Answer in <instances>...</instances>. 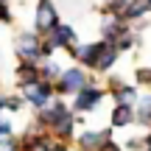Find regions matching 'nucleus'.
<instances>
[{
	"mask_svg": "<svg viewBox=\"0 0 151 151\" xmlns=\"http://www.w3.org/2000/svg\"><path fill=\"white\" fill-rule=\"evenodd\" d=\"M17 53L22 56V59H37L39 53H42V48H39V39L34 37V34H20L17 37Z\"/></svg>",
	"mask_w": 151,
	"mask_h": 151,
	"instance_id": "1",
	"label": "nucleus"
},
{
	"mask_svg": "<svg viewBox=\"0 0 151 151\" xmlns=\"http://www.w3.org/2000/svg\"><path fill=\"white\" fill-rule=\"evenodd\" d=\"M25 98L31 104H37V106H45L50 98V87L48 81H31V84H25Z\"/></svg>",
	"mask_w": 151,
	"mask_h": 151,
	"instance_id": "2",
	"label": "nucleus"
},
{
	"mask_svg": "<svg viewBox=\"0 0 151 151\" xmlns=\"http://www.w3.org/2000/svg\"><path fill=\"white\" fill-rule=\"evenodd\" d=\"M37 28L39 31H53L56 28V11L48 0H42L39 9H37Z\"/></svg>",
	"mask_w": 151,
	"mask_h": 151,
	"instance_id": "3",
	"label": "nucleus"
},
{
	"mask_svg": "<svg viewBox=\"0 0 151 151\" xmlns=\"http://www.w3.org/2000/svg\"><path fill=\"white\" fill-rule=\"evenodd\" d=\"M73 28H67V25H56L53 31H50V42L42 48V53H50V48H56V45H70L73 42Z\"/></svg>",
	"mask_w": 151,
	"mask_h": 151,
	"instance_id": "4",
	"label": "nucleus"
},
{
	"mask_svg": "<svg viewBox=\"0 0 151 151\" xmlns=\"http://www.w3.org/2000/svg\"><path fill=\"white\" fill-rule=\"evenodd\" d=\"M84 87V73L81 70H67V73H62V90H81Z\"/></svg>",
	"mask_w": 151,
	"mask_h": 151,
	"instance_id": "5",
	"label": "nucleus"
},
{
	"mask_svg": "<svg viewBox=\"0 0 151 151\" xmlns=\"http://www.w3.org/2000/svg\"><path fill=\"white\" fill-rule=\"evenodd\" d=\"M98 101H101V90H84L76 98V109H92L98 106Z\"/></svg>",
	"mask_w": 151,
	"mask_h": 151,
	"instance_id": "6",
	"label": "nucleus"
},
{
	"mask_svg": "<svg viewBox=\"0 0 151 151\" xmlns=\"http://www.w3.org/2000/svg\"><path fill=\"white\" fill-rule=\"evenodd\" d=\"M132 118H134V112H132V106H115V112H112V123L115 126H126V123H132Z\"/></svg>",
	"mask_w": 151,
	"mask_h": 151,
	"instance_id": "7",
	"label": "nucleus"
},
{
	"mask_svg": "<svg viewBox=\"0 0 151 151\" xmlns=\"http://www.w3.org/2000/svg\"><path fill=\"white\" fill-rule=\"evenodd\" d=\"M106 137H109L106 132H95V134L90 132V134L81 137V146H84V148H101V146H106V143H104Z\"/></svg>",
	"mask_w": 151,
	"mask_h": 151,
	"instance_id": "8",
	"label": "nucleus"
},
{
	"mask_svg": "<svg viewBox=\"0 0 151 151\" xmlns=\"http://www.w3.org/2000/svg\"><path fill=\"white\" fill-rule=\"evenodd\" d=\"M25 151H50V143L42 140V137H37V140H28Z\"/></svg>",
	"mask_w": 151,
	"mask_h": 151,
	"instance_id": "9",
	"label": "nucleus"
},
{
	"mask_svg": "<svg viewBox=\"0 0 151 151\" xmlns=\"http://www.w3.org/2000/svg\"><path fill=\"white\" fill-rule=\"evenodd\" d=\"M148 3H151V0H134V3H132V9H126V14H129V17L143 14V11L148 9Z\"/></svg>",
	"mask_w": 151,
	"mask_h": 151,
	"instance_id": "10",
	"label": "nucleus"
},
{
	"mask_svg": "<svg viewBox=\"0 0 151 151\" xmlns=\"http://www.w3.org/2000/svg\"><path fill=\"white\" fill-rule=\"evenodd\" d=\"M140 120L143 123H151V95L143 98V104H140Z\"/></svg>",
	"mask_w": 151,
	"mask_h": 151,
	"instance_id": "11",
	"label": "nucleus"
},
{
	"mask_svg": "<svg viewBox=\"0 0 151 151\" xmlns=\"http://www.w3.org/2000/svg\"><path fill=\"white\" fill-rule=\"evenodd\" d=\"M115 98L120 101V106H129V101L134 98V90H129V87H123V90H120V92H118Z\"/></svg>",
	"mask_w": 151,
	"mask_h": 151,
	"instance_id": "12",
	"label": "nucleus"
},
{
	"mask_svg": "<svg viewBox=\"0 0 151 151\" xmlns=\"http://www.w3.org/2000/svg\"><path fill=\"white\" fill-rule=\"evenodd\" d=\"M42 76H45V81L62 76V73H59V65H56V62H48V65H45V70H42Z\"/></svg>",
	"mask_w": 151,
	"mask_h": 151,
	"instance_id": "13",
	"label": "nucleus"
},
{
	"mask_svg": "<svg viewBox=\"0 0 151 151\" xmlns=\"http://www.w3.org/2000/svg\"><path fill=\"white\" fill-rule=\"evenodd\" d=\"M20 78H22V81H28V84H31V81H37V76H34V67H31V65H22V67H20Z\"/></svg>",
	"mask_w": 151,
	"mask_h": 151,
	"instance_id": "14",
	"label": "nucleus"
},
{
	"mask_svg": "<svg viewBox=\"0 0 151 151\" xmlns=\"http://www.w3.org/2000/svg\"><path fill=\"white\" fill-rule=\"evenodd\" d=\"M109 9H112V11H123L126 9V0H109Z\"/></svg>",
	"mask_w": 151,
	"mask_h": 151,
	"instance_id": "15",
	"label": "nucleus"
},
{
	"mask_svg": "<svg viewBox=\"0 0 151 151\" xmlns=\"http://www.w3.org/2000/svg\"><path fill=\"white\" fill-rule=\"evenodd\" d=\"M137 76H140L143 81H151V70H143V73H137Z\"/></svg>",
	"mask_w": 151,
	"mask_h": 151,
	"instance_id": "16",
	"label": "nucleus"
},
{
	"mask_svg": "<svg viewBox=\"0 0 151 151\" xmlns=\"http://www.w3.org/2000/svg\"><path fill=\"white\" fill-rule=\"evenodd\" d=\"M0 134H9V123H3V120H0Z\"/></svg>",
	"mask_w": 151,
	"mask_h": 151,
	"instance_id": "17",
	"label": "nucleus"
},
{
	"mask_svg": "<svg viewBox=\"0 0 151 151\" xmlns=\"http://www.w3.org/2000/svg\"><path fill=\"white\" fill-rule=\"evenodd\" d=\"M3 17H9V11H6V6H0V20H3Z\"/></svg>",
	"mask_w": 151,
	"mask_h": 151,
	"instance_id": "18",
	"label": "nucleus"
},
{
	"mask_svg": "<svg viewBox=\"0 0 151 151\" xmlns=\"http://www.w3.org/2000/svg\"><path fill=\"white\" fill-rule=\"evenodd\" d=\"M104 151H118V148H115L112 143H106V146H104Z\"/></svg>",
	"mask_w": 151,
	"mask_h": 151,
	"instance_id": "19",
	"label": "nucleus"
},
{
	"mask_svg": "<svg viewBox=\"0 0 151 151\" xmlns=\"http://www.w3.org/2000/svg\"><path fill=\"white\" fill-rule=\"evenodd\" d=\"M0 151H11V146H6V143H3V146H0Z\"/></svg>",
	"mask_w": 151,
	"mask_h": 151,
	"instance_id": "20",
	"label": "nucleus"
},
{
	"mask_svg": "<svg viewBox=\"0 0 151 151\" xmlns=\"http://www.w3.org/2000/svg\"><path fill=\"white\" fill-rule=\"evenodd\" d=\"M148 151H151V140H148Z\"/></svg>",
	"mask_w": 151,
	"mask_h": 151,
	"instance_id": "21",
	"label": "nucleus"
}]
</instances>
